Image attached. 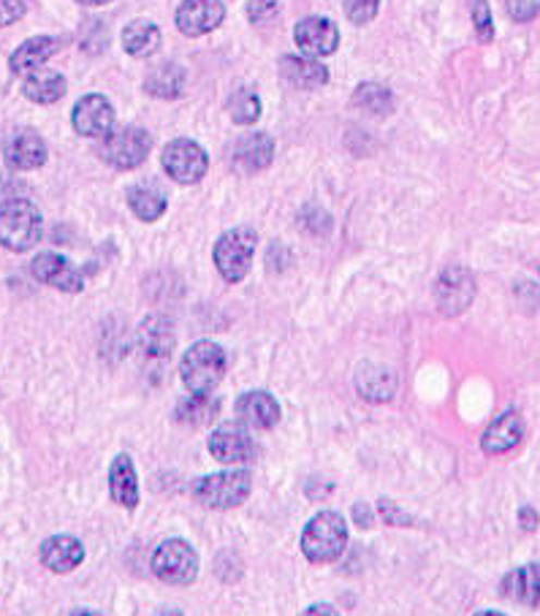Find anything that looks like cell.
<instances>
[{"mask_svg": "<svg viewBox=\"0 0 540 616\" xmlns=\"http://www.w3.org/2000/svg\"><path fill=\"white\" fill-rule=\"evenodd\" d=\"M348 546V521L338 510H321L302 532V554L316 565L338 563Z\"/></svg>", "mask_w": 540, "mask_h": 616, "instance_id": "cell-1", "label": "cell"}, {"mask_svg": "<svg viewBox=\"0 0 540 616\" xmlns=\"http://www.w3.org/2000/svg\"><path fill=\"white\" fill-rule=\"evenodd\" d=\"M180 375L193 394H209L225 375V354L220 345L201 340L182 356Z\"/></svg>", "mask_w": 540, "mask_h": 616, "instance_id": "cell-2", "label": "cell"}, {"mask_svg": "<svg viewBox=\"0 0 540 616\" xmlns=\"http://www.w3.org/2000/svg\"><path fill=\"white\" fill-rule=\"evenodd\" d=\"M41 239V212L27 199L0 205V245L5 250L25 252Z\"/></svg>", "mask_w": 540, "mask_h": 616, "instance_id": "cell-3", "label": "cell"}, {"mask_svg": "<svg viewBox=\"0 0 540 616\" xmlns=\"http://www.w3.org/2000/svg\"><path fill=\"white\" fill-rule=\"evenodd\" d=\"M250 472L240 467V470H225L201 478L196 483V500L212 510H229L245 503L250 497Z\"/></svg>", "mask_w": 540, "mask_h": 616, "instance_id": "cell-4", "label": "cell"}, {"mask_svg": "<svg viewBox=\"0 0 540 616\" xmlns=\"http://www.w3.org/2000/svg\"><path fill=\"white\" fill-rule=\"evenodd\" d=\"M256 231L253 229H231L214 242V267L229 283H240L247 278L256 252Z\"/></svg>", "mask_w": 540, "mask_h": 616, "instance_id": "cell-5", "label": "cell"}, {"mask_svg": "<svg viewBox=\"0 0 540 616\" xmlns=\"http://www.w3.org/2000/svg\"><path fill=\"white\" fill-rule=\"evenodd\" d=\"M152 150V136L139 125H123V128H112L103 136L101 152L103 161L114 169H136Z\"/></svg>", "mask_w": 540, "mask_h": 616, "instance_id": "cell-6", "label": "cell"}, {"mask_svg": "<svg viewBox=\"0 0 540 616\" xmlns=\"http://www.w3.org/2000/svg\"><path fill=\"white\" fill-rule=\"evenodd\" d=\"M152 574L172 587L191 584L198 576V557L191 543L180 541V538L163 541L152 554Z\"/></svg>", "mask_w": 540, "mask_h": 616, "instance_id": "cell-7", "label": "cell"}, {"mask_svg": "<svg viewBox=\"0 0 540 616\" xmlns=\"http://www.w3.org/2000/svg\"><path fill=\"white\" fill-rule=\"evenodd\" d=\"M163 169H167L169 177L180 185H193L207 174L209 169V158L204 152L201 145L191 139H177L169 141L167 150L161 156Z\"/></svg>", "mask_w": 540, "mask_h": 616, "instance_id": "cell-8", "label": "cell"}, {"mask_svg": "<svg viewBox=\"0 0 540 616\" xmlns=\"http://www.w3.org/2000/svg\"><path fill=\"white\" fill-rule=\"evenodd\" d=\"M209 454L220 465H245L256 456V443L242 423H220L209 438Z\"/></svg>", "mask_w": 540, "mask_h": 616, "instance_id": "cell-9", "label": "cell"}, {"mask_svg": "<svg viewBox=\"0 0 540 616\" xmlns=\"http://www.w3.org/2000/svg\"><path fill=\"white\" fill-rule=\"evenodd\" d=\"M71 123L79 136L103 139L114 128V109L103 96H85L76 101Z\"/></svg>", "mask_w": 540, "mask_h": 616, "instance_id": "cell-10", "label": "cell"}, {"mask_svg": "<svg viewBox=\"0 0 540 616\" xmlns=\"http://www.w3.org/2000/svg\"><path fill=\"white\" fill-rule=\"evenodd\" d=\"M294 38L305 58H327L338 49L340 30L327 16H307L296 25Z\"/></svg>", "mask_w": 540, "mask_h": 616, "instance_id": "cell-11", "label": "cell"}, {"mask_svg": "<svg viewBox=\"0 0 540 616\" xmlns=\"http://www.w3.org/2000/svg\"><path fill=\"white\" fill-rule=\"evenodd\" d=\"M33 278L41 280V283L52 285V288L65 291V294H79L85 278H82L79 269L69 261V258L58 256V252H41V256L33 258Z\"/></svg>", "mask_w": 540, "mask_h": 616, "instance_id": "cell-12", "label": "cell"}, {"mask_svg": "<svg viewBox=\"0 0 540 616\" xmlns=\"http://www.w3.org/2000/svg\"><path fill=\"white\" fill-rule=\"evenodd\" d=\"M438 305L445 316H456V312L465 310L467 305L472 301L476 296V280L467 269L459 267H451L440 274L438 280Z\"/></svg>", "mask_w": 540, "mask_h": 616, "instance_id": "cell-13", "label": "cell"}, {"mask_svg": "<svg viewBox=\"0 0 540 616\" xmlns=\"http://www.w3.org/2000/svg\"><path fill=\"white\" fill-rule=\"evenodd\" d=\"M225 5L220 0H182L177 9V27L185 36H204L220 27Z\"/></svg>", "mask_w": 540, "mask_h": 616, "instance_id": "cell-14", "label": "cell"}, {"mask_svg": "<svg viewBox=\"0 0 540 616\" xmlns=\"http://www.w3.org/2000/svg\"><path fill=\"white\" fill-rule=\"evenodd\" d=\"M5 163L11 169H20V172H30V169H38L47 163V141L30 128H22L16 134L9 136L5 141Z\"/></svg>", "mask_w": 540, "mask_h": 616, "instance_id": "cell-15", "label": "cell"}, {"mask_svg": "<svg viewBox=\"0 0 540 616\" xmlns=\"http://www.w3.org/2000/svg\"><path fill=\"white\" fill-rule=\"evenodd\" d=\"M272 158H274V141L272 136L261 134V131L242 136V139L236 141L234 152H231V163H234V169L245 174L263 172V169H269Z\"/></svg>", "mask_w": 540, "mask_h": 616, "instance_id": "cell-16", "label": "cell"}, {"mask_svg": "<svg viewBox=\"0 0 540 616\" xmlns=\"http://www.w3.org/2000/svg\"><path fill=\"white\" fill-rule=\"evenodd\" d=\"M521 438H525V418L516 410H508L489 423V429L481 438V445L487 454H508L511 448H516L521 443Z\"/></svg>", "mask_w": 540, "mask_h": 616, "instance_id": "cell-17", "label": "cell"}, {"mask_svg": "<svg viewBox=\"0 0 540 616\" xmlns=\"http://www.w3.org/2000/svg\"><path fill=\"white\" fill-rule=\"evenodd\" d=\"M85 559V546L71 535H52L41 543V563L52 574H71Z\"/></svg>", "mask_w": 540, "mask_h": 616, "instance_id": "cell-18", "label": "cell"}, {"mask_svg": "<svg viewBox=\"0 0 540 616\" xmlns=\"http://www.w3.org/2000/svg\"><path fill=\"white\" fill-rule=\"evenodd\" d=\"M109 492L120 508L134 510L139 505V481H136L134 459L128 454H118L109 470Z\"/></svg>", "mask_w": 540, "mask_h": 616, "instance_id": "cell-19", "label": "cell"}, {"mask_svg": "<svg viewBox=\"0 0 540 616\" xmlns=\"http://www.w3.org/2000/svg\"><path fill=\"white\" fill-rule=\"evenodd\" d=\"M236 412H240L242 423L256 429H272L280 421L278 399L267 392H250L236 399Z\"/></svg>", "mask_w": 540, "mask_h": 616, "instance_id": "cell-20", "label": "cell"}, {"mask_svg": "<svg viewBox=\"0 0 540 616\" xmlns=\"http://www.w3.org/2000/svg\"><path fill=\"white\" fill-rule=\"evenodd\" d=\"M503 595L519 606H540V565H525L503 579Z\"/></svg>", "mask_w": 540, "mask_h": 616, "instance_id": "cell-21", "label": "cell"}, {"mask_svg": "<svg viewBox=\"0 0 540 616\" xmlns=\"http://www.w3.org/2000/svg\"><path fill=\"white\" fill-rule=\"evenodd\" d=\"M60 49V41L52 36H36V38H27L14 54H11V71L20 76L33 74V71L44 69L49 58Z\"/></svg>", "mask_w": 540, "mask_h": 616, "instance_id": "cell-22", "label": "cell"}, {"mask_svg": "<svg viewBox=\"0 0 540 616\" xmlns=\"http://www.w3.org/2000/svg\"><path fill=\"white\" fill-rule=\"evenodd\" d=\"M280 74H283L294 87H302V90H307V87H321L327 85L329 79L327 65L316 63L312 58H296V54L283 58V63H280Z\"/></svg>", "mask_w": 540, "mask_h": 616, "instance_id": "cell-23", "label": "cell"}, {"mask_svg": "<svg viewBox=\"0 0 540 616\" xmlns=\"http://www.w3.org/2000/svg\"><path fill=\"white\" fill-rule=\"evenodd\" d=\"M22 93H25V98H30L33 103H54L65 96V79L58 71L38 69L25 76Z\"/></svg>", "mask_w": 540, "mask_h": 616, "instance_id": "cell-24", "label": "cell"}, {"mask_svg": "<svg viewBox=\"0 0 540 616\" xmlns=\"http://www.w3.org/2000/svg\"><path fill=\"white\" fill-rule=\"evenodd\" d=\"M123 47L134 58H150L161 47V27L150 20L131 22L123 30Z\"/></svg>", "mask_w": 540, "mask_h": 616, "instance_id": "cell-25", "label": "cell"}, {"mask_svg": "<svg viewBox=\"0 0 540 616\" xmlns=\"http://www.w3.org/2000/svg\"><path fill=\"white\" fill-rule=\"evenodd\" d=\"M139 343L145 348L147 356H169L172 354V345H174V329L167 318L161 316H152L142 323L139 329Z\"/></svg>", "mask_w": 540, "mask_h": 616, "instance_id": "cell-26", "label": "cell"}, {"mask_svg": "<svg viewBox=\"0 0 540 616\" xmlns=\"http://www.w3.org/2000/svg\"><path fill=\"white\" fill-rule=\"evenodd\" d=\"M174 416L187 427H204V423H212L220 416V403L209 394H193V397L182 399Z\"/></svg>", "mask_w": 540, "mask_h": 616, "instance_id": "cell-27", "label": "cell"}, {"mask_svg": "<svg viewBox=\"0 0 540 616\" xmlns=\"http://www.w3.org/2000/svg\"><path fill=\"white\" fill-rule=\"evenodd\" d=\"M185 87V71L177 63H163L147 74L145 90L156 98H177Z\"/></svg>", "mask_w": 540, "mask_h": 616, "instance_id": "cell-28", "label": "cell"}, {"mask_svg": "<svg viewBox=\"0 0 540 616\" xmlns=\"http://www.w3.org/2000/svg\"><path fill=\"white\" fill-rule=\"evenodd\" d=\"M128 205L134 209L136 218L145 220V223H152V220H158L167 212V196L158 188H152V185H136L128 194Z\"/></svg>", "mask_w": 540, "mask_h": 616, "instance_id": "cell-29", "label": "cell"}, {"mask_svg": "<svg viewBox=\"0 0 540 616\" xmlns=\"http://www.w3.org/2000/svg\"><path fill=\"white\" fill-rule=\"evenodd\" d=\"M354 103L356 109L367 114H389L394 109V96H391L389 87L383 85H361L359 90L354 93Z\"/></svg>", "mask_w": 540, "mask_h": 616, "instance_id": "cell-30", "label": "cell"}, {"mask_svg": "<svg viewBox=\"0 0 540 616\" xmlns=\"http://www.w3.org/2000/svg\"><path fill=\"white\" fill-rule=\"evenodd\" d=\"M229 112L234 118V123L240 125H253L261 118V101L253 90H236L229 101Z\"/></svg>", "mask_w": 540, "mask_h": 616, "instance_id": "cell-31", "label": "cell"}, {"mask_svg": "<svg viewBox=\"0 0 540 616\" xmlns=\"http://www.w3.org/2000/svg\"><path fill=\"white\" fill-rule=\"evenodd\" d=\"M470 11H472V25H476L478 38H481L483 44L492 41L494 25H492V11H489L487 0H472Z\"/></svg>", "mask_w": 540, "mask_h": 616, "instance_id": "cell-32", "label": "cell"}, {"mask_svg": "<svg viewBox=\"0 0 540 616\" xmlns=\"http://www.w3.org/2000/svg\"><path fill=\"white\" fill-rule=\"evenodd\" d=\"M378 5L380 0H343L345 14H348V20L356 22V25H367L369 20H375Z\"/></svg>", "mask_w": 540, "mask_h": 616, "instance_id": "cell-33", "label": "cell"}, {"mask_svg": "<svg viewBox=\"0 0 540 616\" xmlns=\"http://www.w3.org/2000/svg\"><path fill=\"white\" fill-rule=\"evenodd\" d=\"M278 0H250V3H247V16H250V22H269L278 16Z\"/></svg>", "mask_w": 540, "mask_h": 616, "instance_id": "cell-34", "label": "cell"}, {"mask_svg": "<svg viewBox=\"0 0 540 616\" xmlns=\"http://www.w3.org/2000/svg\"><path fill=\"white\" fill-rule=\"evenodd\" d=\"M505 5L516 22H530L540 14V0H505Z\"/></svg>", "mask_w": 540, "mask_h": 616, "instance_id": "cell-35", "label": "cell"}, {"mask_svg": "<svg viewBox=\"0 0 540 616\" xmlns=\"http://www.w3.org/2000/svg\"><path fill=\"white\" fill-rule=\"evenodd\" d=\"M27 11V0H0V27L14 25Z\"/></svg>", "mask_w": 540, "mask_h": 616, "instance_id": "cell-36", "label": "cell"}, {"mask_svg": "<svg viewBox=\"0 0 540 616\" xmlns=\"http://www.w3.org/2000/svg\"><path fill=\"white\" fill-rule=\"evenodd\" d=\"M380 508H385L383 510V519L389 521V525H413L410 516H402L400 508H391V505L385 503V500H383V503H380Z\"/></svg>", "mask_w": 540, "mask_h": 616, "instance_id": "cell-37", "label": "cell"}, {"mask_svg": "<svg viewBox=\"0 0 540 616\" xmlns=\"http://www.w3.org/2000/svg\"><path fill=\"white\" fill-rule=\"evenodd\" d=\"M519 525L525 532H532L538 527V514L536 508H521L519 510Z\"/></svg>", "mask_w": 540, "mask_h": 616, "instance_id": "cell-38", "label": "cell"}, {"mask_svg": "<svg viewBox=\"0 0 540 616\" xmlns=\"http://www.w3.org/2000/svg\"><path fill=\"white\" fill-rule=\"evenodd\" d=\"M302 616H340V614H338V608L329 606V603H316V606L307 608Z\"/></svg>", "mask_w": 540, "mask_h": 616, "instance_id": "cell-39", "label": "cell"}, {"mask_svg": "<svg viewBox=\"0 0 540 616\" xmlns=\"http://www.w3.org/2000/svg\"><path fill=\"white\" fill-rule=\"evenodd\" d=\"M354 519H356V525H359V527H364V530H367V527L372 525V510H369L367 505H356Z\"/></svg>", "mask_w": 540, "mask_h": 616, "instance_id": "cell-40", "label": "cell"}, {"mask_svg": "<svg viewBox=\"0 0 540 616\" xmlns=\"http://www.w3.org/2000/svg\"><path fill=\"white\" fill-rule=\"evenodd\" d=\"M69 616H103V614H98V612H90V608H76V612H71Z\"/></svg>", "mask_w": 540, "mask_h": 616, "instance_id": "cell-41", "label": "cell"}, {"mask_svg": "<svg viewBox=\"0 0 540 616\" xmlns=\"http://www.w3.org/2000/svg\"><path fill=\"white\" fill-rule=\"evenodd\" d=\"M79 3H85V5H103V3H109V0H79Z\"/></svg>", "mask_w": 540, "mask_h": 616, "instance_id": "cell-42", "label": "cell"}, {"mask_svg": "<svg viewBox=\"0 0 540 616\" xmlns=\"http://www.w3.org/2000/svg\"><path fill=\"white\" fill-rule=\"evenodd\" d=\"M476 616H505V614H500V612H481V614H476Z\"/></svg>", "mask_w": 540, "mask_h": 616, "instance_id": "cell-43", "label": "cell"}, {"mask_svg": "<svg viewBox=\"0 0 540 616\" xmlns=\"http://www.w3.org/2000/svg\"><path fill=\"white\" fill-rule=\"evenodd\" d=\"M161 616H182V614H161Z\"/></svg>", "mask_w": 540, "mask_h": 616, "instance_id": "cell-44", "label": "cell"}]
</instances>
